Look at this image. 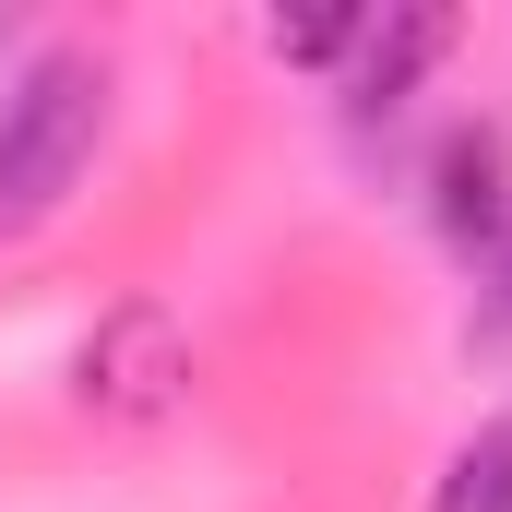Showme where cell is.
Segmentation results:
<instances>
[{
    "label": "cell",
    "instance_id": "obj_3",
    "mask_svg": "<svg viewBox=\"0 0 512 512\" xmlns=\"http://www.w3.org/2000/svg\"><path fill=\"white\" fill-rule=\"evenodd\" d=\"M429 215H441V239L453 251H501L512 239V155H501V131H453L441 143V167H429Z\"/></svg>",
    "mask_w": 512,
    "mask_h": 512
},
{
    "label": "cell",
    "instance_id": "obj_5",
    "mask_svg": "<svg viewBox=\"0 0 512 512\" xmlns=\"http://www.w3.org/2000/svg\"><path fill=\"white\" fill-rule=\"evenodd\" d=\"M441 512H512V417H489V429L453 453V477H441Z\"/></svg>",
    "mask_w": 512,
    "mask_h": 512
},
{
    "label": "cell",
    "instance_id": "obj_4",
    "mask_svg": "<svg viewBox=\"0 0 512 512\" xmlns=\"http://www.w3.org/2000/svg\"><path fill=\"white\" fill-rule=\"evenodd\" d=\"M441 48H453V12H393V24H370V36H358V72H346V108H358V120H393Z\"/></svg>",
    "mask_w": 512,
    "mask_h": 512
},
{
    "label": "cell",
    "instance_id": "obj_2",
    "mask_svg": "<svg viewBox=\"0 0 512 512\" xmlns=\"http://www.w3.org/2000/svg\"><path fill=\"white\" fill-rule=\"evenodd\" d=\"M72 393H84V417H108V429L179 417V393H191V334H179V310H167V298H120V310L84 334Z\"/></svg>",
    "mask_w": 512,
    "mask_h": 512
},
{
    "label": "cell",
    "instance_id": "obj_7",
    "mask_svg": "<svg viewBox=\"0 0 512 512\" xmlns=\"http://www.w3.org/2000/svg\"><path fill=\"white\" fill-rule=\"evenodd\" d=\"M477 346H489V358H512V239L489 251V298H477Z\"/></svg>",
    "mask_w": 512,
    "mask_h": 512
},
{
    "label": "cell",
    "instance_id": "obj_6",
    "mask_svg": "<svg viewBox=\"0 0 512 512\" xmlns=\"http://www.w3.org/2000/svg\"><path fill=\"white\" fill-rule=\"evenodd\" d=\"M370 36V12H322V24H274V60H346Z\"/></svg>",
    "mask_w": 512,
    "mask_h": 512
},
{
    "label": "cell",
    "instance_id": "obj_1",
    "mask_svg": "<svg viewBox=\"0 0 512 512\" xmlns=\"http://www.w3.org/2000/svg\"><path fill=\"white\" fill-rule=\"evenodd\" d=\"M108 143V60L96 48H36L0 84V239H36Z\"/></svg>",
    "mask_w": 512,
    "mask_h": 512
}]
</instances>
